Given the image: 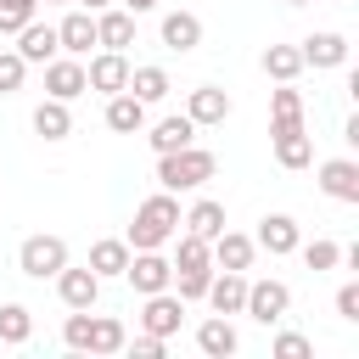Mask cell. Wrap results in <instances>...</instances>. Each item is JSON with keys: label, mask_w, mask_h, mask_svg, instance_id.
I'll return each mask as SVG.
<instances>
[{"label": "cell", "mask_w": 359, "mask_h": 359, "mask_svg": "<svg viewBox=\"0 0 359 359\" xmlns=\"http://www.w3.org/2000/svg\"><path fill=\"white\" fill-rule=\"evenodd\" d=\"M219 174V157L202 151V146H180V151H163L157 157V185L163 191H196Z\"/></svg>", "instance_id": "cell-2"}, {"label": "cell", "mask_w": 359, "mask_h": 359, "mask_svg": "<svg viewBox=\"0 0 359 359\" xmlns=\"http://www.w3.org/2000/svg\"><path fill=\"white\" fill-rule=\"evenodd\" d=\"M208 252H213V264H219V269H252L258 241H252V236H241V230H219V236L208 241Z\"/></svg>", "instance_id": "cell-17"}, {"label": "cell", "mask_w": 359, "mask_h": 359, "mask_svg": "<svg viewBox=\"0 0 359 359\" xmlns=\"http://www.w3.org/2000/svg\"><path fill=\"white\" fill-rule=\"evenodd\" d=\"M337 314H342V320H359V280H348V286L337 292Z\"/></svg>", "instance_id": "cell-39"}, {"label": "cell", "mask_w": 359, "mask_h": 359, "mask_svg": "<svg viewBox=\"0 0 359 359\" xmlns=\"http://www.w3.org/2000/svg\"><path fill=\"white\" fill-rule=\"evenodd\" d=\"M123 280H129L140 297H151V292L174 286V264L163 258V247H140V252H129V269H123Z\"/></svg>", "instance_id": "cell-4"}, {"label": "cell", "mask_w": 359, "mask_h": 359, "mask_svg": "<svg viewBox=\"0 0 359 359\" xmlns=\"http://www.w3.org/2000/svg\"><path fill=\"white\" fill-rule=\"evenodd\" d=\"M90 269H95L101 280H118V275L129 269V241H123V236L95 241V247H90Z\"/></svg>", "instance_id": "cell-24"}, {"label": "cell", "mask_w": 359, "mask_h": 359, "mask_svg": "<svg viewBox=\"0 0 359 359\" xmlns=\"http://www.w3.org/2000/svg\"><path fill=\"white\" fill-rule=\"evenodd\" d=\"M22 79H28V62H22L17 50H0V95H17Z\"/></svg>", "instance_id": "cell-34"}, {"label": "cell", "mask_w": 359, "mask_h": 359, "mask_svg": "<svg viewBox=\"0 0 359 359\" xmlns=\"http://www.w3.org/2000/svg\"><path fill=\"white\" fill-rule=\"evenodd\" d=\"M62 342L84 353V342H90V309H73V314H67V325H62Z\"/></svg>", "instance_id": "cell-37"}, {"label": "cell", "mask_w": 359, "mask_h": 359, "mask_svg": "<svg viewBox=\"0 0 359 359\" xmlns=\"http://www.w3.org/2000/svg\"><path fill=\"white\" fill-rule=\"evenodd\" d=\"M180 325H185V297H174L168 286L151 292L146 309H140V331H151V337H174Z\"/></svg>", "instance_id": "cell-7"}, {"label": "cell", "mask_w": 359, "mask_h": 359, "mask_svg": "<svg viewBox=\"0 0 359 359\" xmlns=\"http://www.w3.org/2000/svg\"><path fill=\"white\" fill-rule=\"evenodd\" d=\"M180 224H185L191 236H202V241H213V236L224 230V202H213V196H202V202H196V208H191V213H185Z\"/></svg>", "instance_id": "cell-28"}, {"label": "cell", "mask_w": 359, "mask_h": 359, "mask_svg": "<svg viewBox=\"0 0 359 359\" xmlns=\"http://www.w3.org/2000/svg\"><path fill=\"white\" fill-rule=\"evenodd\" d=\"M123 90H129L135 101H146V107H151V101H163V95H168V73H163V67H129V84H123Z\"/></svg>", "instance_id": "cell-30"}, {"label": "cell", "mask_w": 359, "mask_h": 359, "mask_svg": "<svg viewBox=\"0 0 359 359\" xmlns=\"http://www.w3.org/2000/svg\"><path fill=\"white\" fill-rule=\"evenodd\" d=\"M320 191L331 202H359V163L353 157H325L320 163Z\"/></svg>", "instance_id": "cell-11"}, {"label": "cell", "mask_w": 359, "mask_h": 359, "mask_svg": "<svg viewBox=\"0 0 359 359\" xmlns=\"http://www.w3.org/2000/svg\"><path fill=\"white\" fill-rule=\"evenodd\" d=\"M163 353H168V337H151V331L135 337V359H163Z\"/></svg>", "instance_id": "cell-40"}, {"label": "cell", "mask_w": 359, "mask_h": 359, "mask_svg": "<svg viewBox=\"0 0 359 359\" xmlns=\"http://www.w3.org/2000/svg\"><path fill=\"white\" fill-rule=\"evenodd\" d=\"M45 6H62V0H45Z\"/></svg>", "instance_id": "cell-44"}, {"label": "cell", "mask_w": 359, "mask_h": 359, "mask_svg": "<svg viewBox=\"0 0 359 359\" xmlns=\"http://www.w3.org/2000/svg\"><path fill=\"white\" fill-rule=\"evenodd\" d=\"M264 73H269L275 84H292V79L303 73V50H297V45H264Z\"/></svg>", "instance_id": "cell-27"}, {"label": "cell", "mask_w": 359, "mask_h": 359, "mask_svg": "<svg viewBox=\"0 0 359 359\" xmlns=\"http://www.w3.org/2000/svg\"><path fill=\"white\" fill-rule=\"evenodd\" d=\"M56 45L67 56H90V45H95V11H67L56 22Z\"/></svg>", "instance_id": "cell-18"}, {"label": "cell", "mask_w": 359, "mask_h": 359, "mask_svg": "<svg viewBox=\"0 0 359 359\" xmlns=\"http://www.w3.org/2000/svg\"><path fill=\"white\" fill-rule=\"evenodd\" d=\"M297 50H303V67H342V62H348V34L320 28V34H309Z\"/></svg>", "instance_id": "cell-14"}, {"label": "cell", "mask_w": 359, "mask_h": 359, "mask_svg": "<svg viewBox=\"0 0 359 359\" xmlns=\"http://www.w3.org/2000/svg\"><path fill=\"white\" fill-rule=\"evenodd\" d=\"M185 118H191L196 129H213V123H224V118H230V95H224L219 84H202V90H191V95H185Z\"/></svg>", "instance_id": "cell-15"}, {"label": "cell", "mask_w": 359, "mask_h": 359, "mask_svg": "<svg viewBox=\"0 0 359 359\" xmlns=\"http://www.w3.org/2000/svg\"><path fill=\"white\" fill-rule=\"evenodd\" d=\"M34 135H39V140H67V135H73L67 101H50V95H45V101L34 107Z\"/></svg>", "instance_id": "cell-23"}, {"label": "cell", "mask_w": 359, "mask_h": 359, "mask_svg": "<svg viewBox=\"0 0 359 359\" xmlns=\"http://www.w3.org/2000/svg\"><path fill=\"white\" fill-rule=\"evenodd\" d=\"M90 353H123L129 348V331H123V320H112V314H90V342H84Z\"/></svg>", "instance_id": "cell-26"}, {"label": "cell", "mask_w": 359, "mask_h": 359, "mask_svg": "<svg viewBox=\"0 0 359 359\" xmlns=\"http://www.w3.org/2000/svg\"><path fill=\"white\" fill-rule=\"evenodd\" d=\"M95 45H101V50H123V45H135V11H123V6H101V11H95Z\"/></svg>", "instance_id": "cell-13"}, {"label": "cell", "mask_w": 359, "mask_h": 359, "mask_svg": "<svg viewBox=\"0 0 359 359\" xmlns=\"http://www.w3.org/2000/svg\"><path fill=\"white\" fill-rule=\"evenodd\" d=\"M34 337V314L22 303H0V348H22Z\"/></svg>", "instance_id": "cell-29"}, {"label": "cell", "mask_w": 359, "mask_h": 359, "mask_svg": "<svg viewBox=\"0 0 359 359\" xmlns=\"http://www.w3.org/2000/svg\"><path fill=\"white\" fill-rule=\"evenodd\" d=\"M146 140H151V151L163 157V151H180V146H191V140H196V123L180 112V118H163V123H151V135H146Z\"/></svg>", "instance_id": "cell-25"}, {"label": "cell", "mask_w": 359, "mask_h": 359, "mask_svg": "<svg viewBox=\"0 0 359 359\" xmlns=\"http://www.w3.org/2000/svg\"><path fill=\"white\" fill-rule=\"evenodd\" d=\"M269 140H275V163H280V168H309V163H314V140H309L303 118L269 123Z\"/></svg>", "instance_id": "cell-6"}, {"label": "cell", "mask_w": 359, "mask_h": 359, "mask_svg": "<svg viewBox=\"0 0 359 359\" xmlns=\"http://www.w3.org/2000/svg\"><path fill=\"white\" fill-rule=\"evenodd\" d=\"M90 84H84V62L79 56H50L45 62V95L50 101H79Z\"/></svg>", "instance_id": "cell-8"}, {"label": "cell", "mask_w": 359, "mask_h": 359, "mask_svg": "<svg viewBox=\"0 0 359 359\" xmlns=\"http://www.w3.org/2000/svg\"><path fill=\"white\" fill-rule=\"evenodd\" d=\"M252 241H258L269 258H280V252H297L303 236H297V219H292V213H264V224H258Z\"/></svg>", "instance_id": "cell-16"}, {"label": "cell", "mask_w": 359, "mask_h": 359, "mask_svg": "<svg viewBox=\"0 0 359 359\" xmlns=\"http://www.w3.org/2000/svg\"><path fill=\"white\" fill-rule=\"evenodd\" d=\"M269 118L280 123V118H303V95L292 90V84H280L275 95H269Z\"/></svg>", "instance_id": "cell-36"}, {"label": "cell", "mask_w": 359, "mask_h": 359, "mask_svg": "<svg viewBox=\"0 0 359 359\" xmlns=\"http://www.w3.org/2000/svg\"><path fill=\"white\" fill-rule=\"evenodd\" d=\"M151 6H157V0H123V11H135V17H140V11H151Z\"/></svg>", "instance_id": "cell-41"}, {"label": "cell", "mask_w": 359, "mask_h": 359, "mask_svg": "<svg viewBox=\"0 0 359 359\" xmlns=\"http://www.w3.org/2000/svg\"><path fill=\"white\" fill-rule=\"evenodd\" d=\"M56 292H62L67 309H95V297H101V275H95L90 264H84V269L62 264V269H56Z\"/></svg>", "instance_id": "cell-9"}, {"label": "cell", "mask_w": 359, "mask_h": 359, "mask_svg": "<svg viewBox=\"0 0 359 359\" xmlns=\"http://www.w3.org/2000/svg\"><path fill=\"white\" fill-rule=\"evenodd\" d=\"M39 0H0V34H17L22 22H34Z\"/></svg>", "instance_id": "cell-35"}, {"label": "cell", "mask_w": 359, "mask_h": 359, "mask_svg": "<svg viewBox=\"0 0 359 359\" xmlns=\"http://www.w3.org/2000/svg\"><path fill=\"white\" fill-rule=\"evenodd\" d=\"M196 348H202L208 359H230V353L241 348V337H236L230 314H213V320H202V325H196Z\"/></svg>", "instance_id": "cell-20"}, {"label": "cell", "mask_w": 359, "mask_h": 359, "mask_svg": "<svg viewBox=\"0 0 359 359\" xmlns=\"http://www.w3.org/2000/svg\"><path fill=\"white\" fill-rule=\"evenodd\" d=\"M62 264H67V241H62V236H28V241L17 247V269H22L28 280H56Z\"/></svg>", "instance_id": "cell-3"}, {"label": "cell", "mask_w": 359, "mask_h": 359, "mask_svg": "<svg viewBox=\"0 0 359 359\" xmlns=\"http://www.w3.org/2000/svg\"><path fill=\"white\" fill-rule=\"evenodd\" d=\"M297 252H303V264H309L314 275H320V269H337V264H342V247H337V241H309V247L297 241Z\"/></svg>", "instance_id": "cell-32"}, {"label": "cell", "mask_w": 359, "mask_h": 359, "mask_svg": "<svg viewBox=\"0 0 359 359\" xmlns=\"http://www.w3.org/2000/svg\"><path fill=\"white\" fill-rule=\"evenodd\" d=\"M174 269H213V252H208V241L202 236H174Z\"/></svg>", "instance_id": "cell-31"}, {"label": "cell", "mask_w": 359, "mask_h": 359, "mask_svg": "<svg viewBox=\"0 0 359 359\" xmlns=\"http://www.w3.org/2000/svg\"><path fill=\"white\" fill-rule=\"evenodd\" d=\"M107 129H118V135H140V129H146V101H135L129 90L107 95Z\"/></svg>", "instance_id": "cell-22"}, {"label": "cell", "mask_w": 359, "mask_h": 359, "mask_svg": "<svg viewBox=\"0 0 359 359\" xmlns=\"http://www.w3.org/2000/svg\"><path fill=\"white\" fill-rule=\"evenodd\" d=\"M208 280H213V269H174V297H185V303H202V292H208Z\"/></svg>", "instance_id": "cell-33"}, {"label": "cell", "mask_w": 359, "mask_h": 359, "mask_svg": "<svg viewBox=\"0 0 359 359\" xmlns=\"http://www.w3.org/2000/svg\"><path fill=\"white\" fill-rule=\"evenodd\" d=\"M208 309L213 314H241V303H247V275L241 269H213V280H208Z\"/></svg>", "instance_id": "cell-12"}, {"label": "cell", "mask_w": 359, "mask_h": 359, "mask_svg": "<svg viewBox=\"0 0 359 359\" xmlns=\"http://www.w3.org/2000/svg\"><path fill=\"white\" fill-rule=\"evenodd\" d=\"M309 353H314L309 337H297V331H280L275 337V359H309Z\"/></svg>", "instance_id": "cell-38"}, {"label": "cell", "mask_w": 359, "mask_h": 359, "mask_svg": "<svg viewBox=\"0 0 359 359\" xmlns=\"http://www.w3.org/2000/svg\"><path fill=\"white\" fill-rule=\"evenodd\" d=\"M163 45L180 50V56L196 50V45H202V17H196V11H168V17H163Z\"/></svg>", "instance_id": "cell-21"}, {"label": "cell", "mask_w": 359, "mask_h": 359, "mask_svg": "<svg viewBox=\"0 0 359 359\" xmlns=\"http://www.w3.org/2000/svg\"><path fill=\"white\" fill-rule=\"evenodd\" d=\"M286 6H303V0H286Z\"/></svg>", "instance_id": "cell-43"}, {"label": "cell", "mask_w": 359, "mask_h": 359, "mask_svg": "<svg viewBox=\"0 0 359 359\" xmlns=\"http://www.w3.org/2000/svg\"><path fill=\"white\" fill-rule=\"evenodd\" d=\"M286 309H292V286H286V280H247V303H241V314H252L258 325H280Z\"/></svg>", "instance_id": "cell-5"}, {"label": "cell", "mask_w": 359, "mask_h": 359, "mask_svg": "<svg viewBox=\"0 0 359 359\" xmlns=\"http://www.w3.org/2000/svg\"><path fill=\"white\" fill-rule=\"evenodd\" d=\"M84 84H90V90H101V95H118V90L129 84V56H123V50H101V56H90Z\"/></svg>", "instance_id": "cell-10"}, {"label": "cell", "mask_w": 359, "mask_h": 359, "mask_svg": "<svg viewBox=\"0 0 359 359\" xmlns=\"http://www.w3.org/2000/svg\"><path fill=\"white\" fill-rule=\"evenodd\" d=\"M79 6H84V11H101V6H112V0H79Z\"/></svg>", "instance_id": "cell-42"}, {"label": "cell", "mask_w": 359, "mask_h": 359, "mask_svg": "<svg viewBox=\"0 0 359 359\" xmlns=\"http://www.w3.org/2000/svg\"><path fill=\"white\" fill-rule=\"evenodd\" d=\"M174 236H180V202H174V191H157L135 208V224L123 241H129V252H140V247H168Z\"/></svg>", "instance_id": "cell-1"}, {"label": "cell", "mask_w": 359, "mask_h": 359, "mask_svg": "<svg viewBox=\"0 0 359 359\" xmlns=\"http://www.w3.org/2000/svg\"><path fill=\"white\" fill-rule=\"evenodd\" d=\"M11 50H17V56H22L28 67H34V62H50V56H56L62 45H56V28H50V22H22V28H17V45H11Z\"/></svg>", "instance_id": "cell-19"}]
</instances>
